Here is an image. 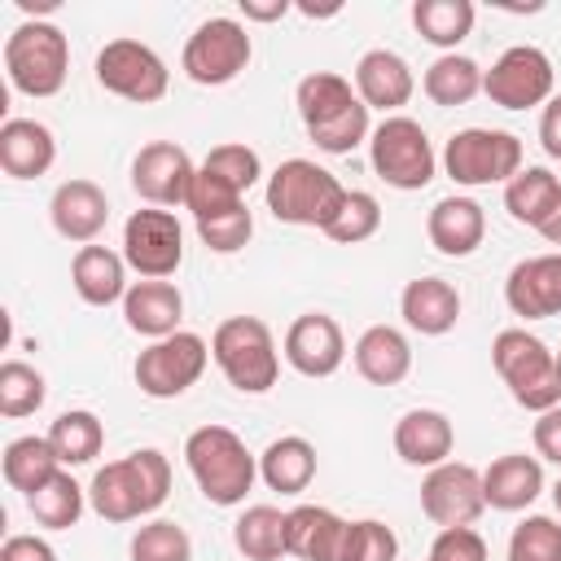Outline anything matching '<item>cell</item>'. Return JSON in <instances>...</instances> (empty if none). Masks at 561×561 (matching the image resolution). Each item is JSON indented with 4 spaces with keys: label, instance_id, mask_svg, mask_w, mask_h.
Here are the masks:
<instances>
[{
    "label": "cell",
    "instance_id": "26",
    "mask_svg": "<svg viewBox=\"0 0 561 561\" xmlns=\"http://www.w3.org/2000/svg\"><path fill=\"white\" fill-rule=\"evenodd\" d=\"M57 162V140L39 118H4L0 127V167L13 180H39Z\"/></svg>",
    "mask_w": 561,
    "mask_h": 561
},
{
    "label": "cell",
    "instance_id": "28",
    "mask_svg": "<svg viewBox=\"0 0 561 561\" xmlns=\"http://www.w3.org/2000/svg\"><path fill=\"white\" fill-rule=\"evenodd\" d=\"M355 373L368 386H399L412 373V346L394 324H368L355 337Z\"/></svg>",
    "mask_w": 561,
    "mask_h": 561
},
{
    "label": "cell",
    "instance_id": "2",
    "mask_svg": "<svg viewBox=\"0 0 561 561\" xmlns=\"http://www.w3.org/2000/svg\"><path fill=\"white\" fill-rule=\"evenodd\" d=\"M184 465L197 482V491L215 508H237L245 504L254 478H259V456L245 447V438L228 425H197L184 438Z\"/></svg>",
    "mask_w": 561,
    "mask_h": 561
},
{
    "label": "cell",
    "instance_id": "18",
    "mask_svg": "<svg viewBox=\"0 0 561 561\" xmlns=\"http://www.w3.org/2000/svg\"><path fill=\"white\" fill-rule=\"evenodd\" d=\"M48 219L57 228V237L75 241V245H92L110 219V197L96 180H61L53 188V202H48Z\"/></svg>",
    "mask_w": 561,
    "mask_h": 561
},
{
    "label": "cell",
    "instance_id": "53",
    "mask_svg": "<svg viewBox=\"0 0 561 561\" xmlns=\"http://www.w3.org/2000/svg\"><path fill=\"white\" fill-rule=\"evenodd\" d=\"M13 4H18L22 13H35V18H39V13H53V9H57V0H13Z\"/></svg>",
    "mask_w": 561,
    "mask_h": 561
},
{
    "label": "cell",
    "instance_id": "37",
    "mask_svg": "<svg viewBox=\"0 0 561 561\" xmlns=\"http://www.w3.org/2000/svg\"><path fill=\"white\" fill-rule=\"evenodd\" d=\"M473 18H478V9L469 0H416L412 4L416 35L434 48H447V53H456V44L473 31Z\"/></svg>",
    "mask_w": 561,
    "mask_h": 561
},
{
    "label": "cell",
    "instance_id": "42",
    "mask_svg": "<svg viewBox=\"0 0 561 561\" xmlns=\"http://www.w3.org/2000/svg\"><path fill=\"white\" fill-rule=\"evenodd\" d=\"M508 561H561V522L557 517H526L508 535Z\"/></svg>",
    "mask_w": 561,
    "mask_h": 561
},
{
    "label": "cell",
    "instance_id": "10",
    "mask_svg": "<svg viewBox=\"0 0 561 561\" xmlns=\"http://www.w3.org/2000/svg\"><path fill=\"white\" fill-rule=\"evenodd\" d=\"M206 359H210V346L202 333H171V337H158L149 342L140 355H136V386L140 394L149 399H180L188 386H197V377L206 373Z\"/></svg>",
    "mask_w": 561,
    "mask_h": 561
},
{
    "label": "cell",
    "instance_id": "39",
    "mask_svg": "<svg viewBox=\"0 0 561 561\" xmlns=\"http://www.w3.org/2000/svg\"><path fill=\"white\" fill-rule=\"evenodd\" d=\"M377 228H381V202L373 193H364V188H351L346 202H342V210L324 228V237L337 241V245H359V241L377 237Z\"/></svg>",
    "mask_w": 561,
    "mask_h": 561
},
{
    "label": "cell",
    "instance_id": "38",
    "mask_svg": "<svg viewBox=\"0 0 561 561\" xmlns=\"http://www.w3.org/2000/svg\"><path fill=\"white\" fill-rule=\"evenodd\" d=\"M44 399H48V381L35 364H26V359H4L0 364V416L22 421V416L39 412Z\"/></svg>",
    "mask_w": 561,
    "mask_h": 561
},
{
    "label": "cell",
    "instance_id": "31",
    "mask_svg": "<svg viewBox=\"0 0 561 561\" xmlns=\"http://www.w3.org/2000/svg\"><path fill=\"white\" fill-rule=\"evenodd\" d=\"M421 88H425V96H430L434 105H443V110L469 105V101L482 92V66H478L473 57H465V53H443V57H434V61L425 66Z\"/></svg>",
    "mask_w": 561,
    "mask_h": 561
},
{
    "label": "cell",
    "instance_id": "21",
    "mask_svg": "<svg viewBox=\"0 0 561 561\" xmlns=\"http://www.w3.org/2000/svg\"><path fill=\"white\" fill-rule=\"evenodd\" d=\"M399 316L421 337H443L460 320V289L443 276H416L399 294Z\"/></svg>",
    "mask_w": 561,
    "mask_h": 561
},
{
    "label": "cell",
    "instance_id": "49",
    "mask_svg": "<svg viewBox=\"0 0 561 561\" xmlns=\"http://www.w3.org/2000/svg\"><path fill=\"white\" fill-rule=\"evenodd\" d=\"M0 561H57V548L44 535H9Z\"/></svg>",
    "mask_w": 561,
    "mask_h": 561
},
{
    "label": "cell",
    "instance_id": "3",
    "mask_svg": "<svg viewBox=\"0 0 561 561\" xmlns=\"http://www.w3.org/2000/svg\"><path fill=\"white\" fill-rule=\"evenodd\" d=\"M346 184L333 175V171H324L320 162H311V158H285L272 175H267V188H263V197H267V210L280 219V224H294V228H329L333 224V215L342 210V202H346Z\"/></svg>",
    "mask_w": 561,
    "mask_h": 561
},
{
    "label": "cell",
    "instance_id": "1",
    "mask_svg": "<svg viewBox=\"0 0 561 561\" xmlns=\"http://www.w3.org/2000/svg\"><path fill=\"white\" fill-rule=\"evenodd\" d=\"M171 495V460L158 447H140L123 460H110L88 482V504L105 522H136L167 504Z\"/></svg>",
    "mask_w": 561,
    "mask_h": 561
},
{
    "label": "cell",
    "instance_id": "48",
    "mask_svg": "<svg viewBox=\"0 0 561 561\" xmlns=\"http://www.w3.org/2000/svg\"><path fill=\"white\" fill-rule=\"evenodd\" d=\"M530 438H535V456H539V460L561 465V403H557V408H548V412H539V421H535Z\"/></svg>",
    "mask_w": 561,
    "mask_h": 561
},
{
    "label": "cell",
    "instance_id": "13",
    "mask_svg": "<svg viewBox=\"0 0 561 561\" xmlns=\"http://www.w3.org/2000/svg\"><path fill=\"white\" fill-rule=\"evenodd\" d=\"M96 83L123 101H136V105H153L167 96L171 88V70L167 61L140 44V39H110L101 53H96Z\"/></svg>",
    "mask_w": 561,
    "mask_h": 561
},
{
    "label": "cell",
    "instance_id": "4",
    "mask_svg": "<svg viewBox=\"0 0 561 561\" xmlns=\"http://www.w3.org/2000/svg\"><path fill=\"white\" fill-rule=\"evenodd\" d=\"M210 359L241 394H267L280 377V351L259 316H228L210 333Z\"/></svg>",
    "mask_w": 561,
    "mask_h": 561
},
{
    "label": "cell",
    "instance_id": "50",
    "mask_svg": "<svg viewBox=\"0 0 561 561\" xmlns=\"http://www.w3.org/2000/svg\"><path fill=\"white\" fill-rule=\"evenodd\" d=\"M539 145H543L548 158L561 162V96H552L543 105V114H539Z\"/></svg>",
    "mask_w": 561,
    "mask_h": 561
},
{
    "label": "cell",
    "instance_id": "20",
    "mask_svg": "<svg viewBox=\"0 0 561 561\" xmlns=\"http://www.w3.org/2000/svg\"><path fill=\"white\" fill-rule=\"evenodd\" d=\"M425 237H430V245L438 254L469 259L486 237V210L473 197H460V193L438 197L430 206V215H425Z\"/></svg>",
    "mask_w": 561,
    "mask_h": 561
},
{
    "label": "cell",
    "instance_id": "51",
    "mask_svg": "<svg viewBox=\"0 0 561 561\" xmlns=\"http://www.w3.org/2000/svg\"><path fill=\"white\" fill-rule=\"evenodd\" d=\"M294 4L289 0H241V18L245 22H280Z\"/></svg>",
    "mask_w": 561,
    "mask_h": 561
},
{
    "label": "cell",
    "instance_id": "16",
    "mask_svg": "<svg viewBox=\"0 0 561 561\" xmlns=\"http://www.w3.org/2000/svg\"><path fill=\"white\" fill-rule=\"evenodd\" d=\"M280 355L294 373L302 377H333L346 359V337H342V324L324 311H302L289 329H285V342H280Z\"/></svg>",
    "mask_w": 561,
    "mask_h": 561
},
{
    "label": "cell",
    "instance_id": "5",
    "mask_svg": "<svg viewBox=\"0 0 561 561\" xmlns=\"http://www.w3.org/2000/svg\"><path fill=\"white\" fill-rule=\"evenodd\" d=\"M4 75L22 96H57L70 75L66 31L48 18L13 26V35L4 39Z\"/></svg>",
    "mask_w": 561,
    "mask_h": 561
},
{
    "label": "cell",
    "instance_id": "14",
    "mask_svg": "<svg viewBox=\"0 0 561 561\" xmlns=\"http://www.w3.org/2000/svg\"><path fill=\"white\" fill-rule=\"evenodd\" d=\"M486 508L482 473L465 460H443L438 469H425L421 478V513L447 530V526H473Z\"/></svg>",
    "mask_w": 561,
    "mask_h": 561
},
{
    "label": "cell",
    "instance_id": "54",
    "mask_svg": "<svg viewBox=\"0 0 561 561\" xmlns=\"http://www.w3.org/2000/svg\"><path fill=\"white\" fill-rule=\"evenodd\" d=\"M552 504H557V513H561V478L552 482Z\"/></svg>",
    "mask_w": 561,
    "mask_h": 561
},
{
    "label": "cell",
    "instance_id": "44",
    "mask_svg": "<svg viewBox=\"0 0 561 561\" xmlns=\"http://www.w3.org/2000/svg\"><path fill=\"white\" fill-rule=\"evenodd\" d=\"M394 557H399V535L386 522H377V517L346 522L342 561H394Z\"/></svg>",
    "mask_w": 561,
    "mask_h": 561
},
{
    "label": "cell",
    "instance_id": "43",
    "mask_svg": "<svg viewBox=\"0 0 561 561\" xmlns=\"http://www.w3.org/2000/svg\"><path fill=\"white\" fill-rule=\"evenodd\" d=\"M210 175H219L224 184H232L241 197L263 180V162H259V153L250 149V145H241V140H228V145H215L210 153H206V162H202Z\"/></svg>",
    "mask_w": 561,
    "mask_h": 561
},
{
    "label": "cell",
    "instance_id": "55",
    "mask_svg": "<svg viewBox=\"0 0 561 561\" xmlns=\"http://www.w3.org/2000/svg\"><path fill=\"white\" fill-rule=\"evenodd\" d=\"M552 359H557V381H561V351H552Z\"/></svg>",
    "mask_w": 561,
    "mask_h": 561
},
{
    "label": "cell",
    "instance_id": "30",
    "mask_svg": "<svg viewBox=\"0 0 561 561\" xmlns=\"http://www.w3.org/2000/svg\"><path fill=\"white\" fill-rule=\"evenodd\" d=\"M355 101H359L355 83L346 75H337V70H311L294 88V105H298V118H302L307 131L320 127V123H329L333 114H342Z\"/></svg>",
    "mask_w": 561,
    "mask_h": 561
},
{
    "label": "cell",
    "instance_id": "32",
    "mask_svg": "<svg viewBox=\"0 0 561 561\" xmlns=\"http://www.w3.org/2000/svg\"><path fill=\"white\" fill-rule=\"evenodd\" d=\"M0 469H4V482H9L13 491L35 495L53 473H61V460H57L48 434H44V438H39V434H22V438H13V443L4 447Z\"/></svg>",
    "mask_w": 561,
    "mask_h": 561
},
{
    "label": "cell",
    "instance_id": "27",
    "mask_svg": "<svg viewBox=\"0 0 561 561\" xmlns=\"http://www.w3.org/2000/svg\"><path fill=\"white\" fill-rule=\"evenodd\" d=\"M70 285L88 307H110L127 298V259L110 245H79L70 259Z\"/></svg>",
    "mask_w": 561,
    "mask_h": 561
},
{
    "label": "cell",
    "instance_id": "47",
    "mask_svg": "<svg viewBox=\"0 0 561 561\" xmlns=\"http://www.w3.org/2000/svg\"><path fill=\"white\" fill-rule=\"evenodd\" d=\"M425 561H486V539L473 526H447L434 535Z\"/></svg>",
    "mask_w": 561,
    "mask_h": 561
},
{
    "label": "cell",
    "instance_id": "46",
    "mask_svg": "<svg viewBox=\"0 0 561 561\" xmlns=\"http://www.w3.org/2000/svg\"><path fill=\"white\" fill-rule=\"evenodd\" d=\"M197 237H202V245L215 250V254H237V250H245L250 237H254V215H250V206H237V210H228V215H219V219H202V224H197Z\"/></svg>",
    "mask_w": 561,
    "mask_h": 561
},
{
    "label": "cell",
    "instance_id": "7",
    "mask_svg": "<svg viewBox=\"0 0 561 561\" xmlns=\"http://www.w3.org/2000/svg\"><path fill=\"white\" fill-rule=\"evenodd\" d=\"M368 158H373V171L399 193L425 188L434 180V171H438V153H434L425 127L416 118H408V114H390V118H381L373 127Z\"/></svg>",
    "mask_w": 561,
    "mask_h": 561
},
{
    "label": "cell",
    "instance_id": "36",
    "mask_svg": "<svg viewBox=\"0 0 561 561\" xmlns=\"http://www.w3.org/2000/svg\"><path fill=\"white\" fill-rule=\"evenodd\" d=\"M26 508H31L35 526H44V530H70V526H79V517L88 508V486H79L70 478V469H61L35 495H26Z\"/></svg>",
    "mask_w": 561,
    "mask_h": 561
},
{
    "label": "cell",
    "instance_id": "25",
    "mask_svg": "<svg viewBox=\"0 0 561 561\" xmlns=\"http://www.w3.org/2000/svg\"><path fill=\"white\" fill-rule=\"evenodd\" d=\"M180 316H184V294L171 280H136L123 298L127 329L149 337V342L180 333Z\"/></svg>",
    "mask_w": 561,
    "mask_h": 561
},
{
    "label": "cell",
    "instance_id": "17",
    "mask_svg": "<svg viewBox=\"0 0 561 561\" xmlns=\"http://www.w3.org/2000/svg\"><path fill=\"white\" fill-rule=\"evenodd\" d=\"M504 302L522 320L561 316V254H530L513 263L504 276Z\"/></svg>",
    "mask_w": 561,
    "mask_h": 561
},
{
    "label": "cell",
    "instance_id": "33",
    "mask_svg": "<svg viewBox=\"0 0 561 561\" xmlns=\"http://www.w3.org/2000/svg\"><path fill=\"white\" fill-rule=\"evenodd\" d=\"M557 197H561V180L548 167H522L504 184V210L513 215V224H526V228H539L557 206Z\"/></svg>",
    "mask_w": 561,
    "mask_h": 561
},
{
    "label": "cell",
    "instance_id": "34",
    "mask_svg": "<svg viewBox=\"0 0 561 561\" xmlns=\"http://www.w3.org/2000/svg\"><path fill=\"white\" fill-rule=\"evenodd\" d=\"M232 543L245 561H280L289 557L285 548V513L276 504H250L232 522Z\"/></svg>",
    "mask_w": 561,
    "mask_h": 561
},
{
    "label": "cell",
    "instance_id": "19",
    "mask_svg": "<svg viewBox=\"0 0 561 561\" xmlns=\"http://www.w3.org/2000/svg\"><path fill=\"white\" fill-rule=\"evenodd\" d=\"M355 92L368 110H381L386 118L412 101L416 92V75L412 66L394 53V48H368L359 61H355Z\"/></svg>",
    "mask_w": 561,
    "mask_h": 561
},
{
    "label": "cell",
    "instance_id": "11",
    "mask_svg": "<svg viewBox=\"0 0 561 561\" xmlns=\"http://www.w3.org/2000/svg\"><path fill=\"white\" fill-rule=\"evenodd\" d=\"M552 83H557L552 57L543 48H535V44H513L491 61V70H482V92L500 110L548 105L552 101Z\"/></svg>",
    "mask_w": 561,
    "mask_h": 561
},
{
    "label": "cell",
    "instance_id": "24",
    "mask_svg": "<svg viewBox=\"0 0 561 561\" xmlns=\"http://www.w3.org/2000/svg\"><path fill=\"white\" fill-rule=\"evenodd\" d=\"M346 517L324 504H294L285 513V548L298 561H342Z\"/></svg>",
    "mask_w": 561,
    "mask_h": 561
},
{
    "label": "cell",
    "instance_id": "23",
    "mask_svg": "<svg viewBox=\"0 0 561 561\" xmlns=\"http://www.w3.org/2000/svg\"><path fill=\"white\" fill-rule=\"evenodd\" d=\"M482 495H486V508H500V513L530 508L543 495V465H539V456H526V451L495 456L482 469Z\"/></svg>",
    "mask_w": 561,
    "mask_h": 561
},
{
    "label": "cell",
    "instance_id": "45",
    "mask_svg": "<svg viewBox=\"0 0 561 561\" xmlns=\"http://www.w3.org/2000/svg\"><path fill=\"white\" fill-rule=\"evenodd\" d=\"M184 206L193 210V224H202V219H219V215H228V210L245 206V197H241L232 184H224L219 175H210L206 167H197V175H193V188H188V202H184Z\"/></svg>",
    "mask_w": 561,
    "mask_h": 561
},
{
    "label": "cell",
    "instance_id": "29",
    "mask_svg": "<svg viewBox=\"0 0 561 561\" xmlns=\"http://www.w3.org/2000/svg\"><path fill=\"white\" fill-rule=\"evenodd\" d=\"M259 478L267 482V491L280 495H302L316 478V447L302 434H280L263 447L259 456Z\"/></svg>",
    "mask_w": 561,
    "mask_h": 561
},
{
    "label": "cell",
    "instance_id": "9",
    "mask_svg": "<svg viewBox=\"0 0 561 561\" xmlns=\"http://www.w3.org/2000/svg\"><path fill=\"white\" fill-rule=\"evenodd\" d=\"M254 57V44H250V31L237 22V18H206L197 22V31L184 39V53H180V70L202 83V88H224L232 83Z\"/></svg>",
    "mask_w": 561,
    "mask_h": 561
},
{
    "label": "cell",
    "instance_id": "22",
    "mask_svg": "<svg viewBox=\"0 0 561 561\" xmlns=\"http://www.w3.org/2000/svg\"><path fill=\"white\" fill-rule=\"evenodd\" d=\"M456 430L438 408H412L394 421V456L412 469H438L451 460Z\"/></svg>",
    "mask_w": 561,
    "mask_h": 561
},
{
    "label": "cell",
    "instance_id": "15",
    "mask_svg": "<svg viewBox=\"0 0 561 561\" xmlns=\"http://www.w3.org/2000/svg\"><path fill=\"white\" fill-rule=\"evenodd\" d=\"M193 158L184 145L175 140H149L136 158H131V188L140 193V202L149 206H184L188 202V188H193Z\"/></svg>",
    "mask_w": 561,
    "mask_h": 561
},
{
    "label": "cell",
    "instance_id": "52",
    "mask_svg": "<svg viewBox=\"0 0 561 561\" xmlns=\"http://www.w3.org/2000/svg\"><path fill=\"white\" fill-rule=\"evenodd\" d=\"M535 232H539V237H543L548 245H561V197H557V206L548 210V219H543V224H539Z\"/></svg>",
    "mask_w": 561,
    "mask_h": 561
},
{
    "label": "cell",
    "instance_id": "40",
    "mask_svg": "<svg viewBox=\"0 0 561 561\" xmlns=\"http://www.w3.org/2000/svg\"><path fill=\"white\" fill-rule=\"evenodd\" d=\"M131 561H193V539L180 522L153 517L131 535Z\"/></svg>",
    "mask_w": 561,
    "mask_h": 561
},
{
    "label": "cell",
    "instance_id": "12",
    "mask_svg": "<svg viewBox=\"0 0 561 561\" xmlns=\"http://www.w3.org/2000/svg\"><path fill=\"white\" fill-rule=\"evenodd\" d=\"M123 259L131 272H140V280L175 276L184 263V228L175 210H162V206L131 210L123 224Z\"/></svg>",
    "mask_w": 561,
    "mask_h": 561
},
{
    "label": "cell",
    "instance_id": "41",
    "mask_svg": "<svg viewBox=\"0 0 561 561\" xmlns=\"http://www.w3.org/2000/svg\"><path fill=\"white\" fill-rule=\"evenodd\" d=\"M307 136H311V145H316L320 153H351V149H359V145L373 136L368 105H364V101H355V105H346L342 114H333L329 123L311 127Z\"/></svg>",
    "mask_w": 561,
    "mask_h": 561
},
{
    "label": "cell",
    "instance_id": "8",
    "mask_svg": "<svg viewBox=\"0 0 561 561\" xmlns=\"http://www.w3.org/2000/svg\"><path fill=\"white\" fill-rule=\"evenodd\" d=\"M443 171L460 188L508 184L522 171V140L500 127H465L443 149Z\"/></svg>",
    "mask_w": 561,
    "mask_h": 561
},
{
    "label": "cell",
    "instance_id": "6",
    "mask_svg": "<svg viewBox=\"0 0 561 561\" xmlns=\"http://www.w3.org/2000/svg\"><path fill=\"white\" fill-rule=\"evenodd\" d=\"M491 364L500 381L508 386L513 403L526 412H548L561 403V381H557V359L552 351L526 333V329H500L491 342Z\"/></svg>",
    "mask_w": 561,
    "mask_h": 561
},
{
    "label": "cell",
    "instance_id": "35",
    "mask_svg": "<svg viewBox=\"0 0 561 561\" xmlns=\"http://www.w3.org/2000/svg\"><path fill=\"white\" fill-rule=\"evenodd\" d=\"M48 443H53L61 469H75V465H88V460L101 456V447H105V425H101L96 412L70 408V412H61V416L48 425Z\"/></svg>",
    "mask_w": 561,
    "mask_h": 561
}]
</instances>
